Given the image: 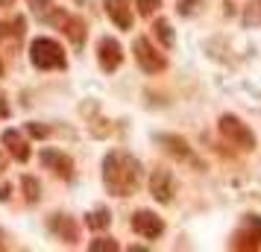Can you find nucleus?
I'll use <instances>...</instances> for the list:
<instances>
[{"instance_id":"nucleus-5","label":"nucleus","mask_w":261,"mask_h":252,"mask_svg":"<svg viewBox=\"0 0 261 252\" xmlns=\"http://www.w3.org/2000/svg\"><path fill=\"white\" fill-rule=\"evenodd\" d=\"M235 249H258L261 246V217L255 214H247L241 229L235 232Z\"/></svg>"},{"instance_id":"nucleus-15","label":"nucleus","mask_w":261,"mask_h":252,"mask_svg":"<svg viewBox=\"0 0 261 252\" xmlns=\"http://www.w3.org/2000/svg\"><path fill=\"white\" fill-rule=\"evenodd\" d=\"M50 229H53V232H56L65 243H73V240H76V226L71 223V217L56 214L53 220H50Z\"/></svg>"},{"instance_id":"nucleus-7","label":"nucleus","mask_w":261,"mask_h":252,"mask_svg":"<svg viewBox=\"0 0 261 252\" xmlns=\"http://www.w3.org/2000/svg\"><path fill=\"white\" fill-rule=\"evenodd\" d=\"M132 229L138 235H144L147 240H155V238H162V232H165V220L159 214H153V211H135Z\"/></svg>"},{"instance_id":"nucleus-1","label":"nucleus","mask_w":261,"mask_h":252,"mask_svg":"<svg viewBox=\"0 0 261 252\" xmlns=\"http://www.w3.org/2000/svg\"><path fill=\"white\" fill-rule=\"evenodd\" d=\"M103 182H106L109 193L132 197L141 185V164L126 153H109L103 161Z\"/></svg>"},{"instance_id":"nucleus-16","label":"nucleus","mask_w":261,"mask_h":252,"mask_svg":"<svg viewBox=\"0 0 261 252\" xmlns=\"http://www.w3.org/2000/svg\"><path fill=\"white\" fill-rule=\"evenodd\" d=\"M27 3H30L33 15H36L38 21H44V24L50 21V15H53V9H56V6H53L50 0H27Z\"/></svg>"},{"instance_id":"nucleus-13","label":"nucleus","mask_w":261,"mask_h":252,"mask_svg":"<svg viewBox=\"0 0 261 252\" xmlns=\"http://www.w3.org/2000/svg\"><path fill=\"white\" fill-rule=\"evenodd\" d=\"M159 141H162V144L167 147V153H173L176 158H182V161H194L197 167H202V161H197V156L191 153V147L185 144L182 138H176V135H162Z\"/></svg>"},{"instance_id":"nucleus-14","label":"nucleus","mask_w":261,"mask_h":252,"mask_svg":"<svg viewBox=\"0 0 261 252\" xmlns=\"http://www.w3.org/2000/svg\"><path fill=\"white\" fill-rule=\"evenodd\" d=\"M24 18H15V21H0V44H9V47H18V41L24 36Z\"/></svg>"},{"instance_id":"nucleus-27","label":"nucleus","mask_w":261,"mask_h":252,"mask_svg":"<svg viewBox=\"0 0 261 252\" xmlns=\"http://www.w3.org/2000/svg\"><path fill=\"white\" fill-rule=\"evenodd\" d=\"M0 73H3V59H0Z\"/></svg>"},{"instance_id":"nucleus-21","label":"nucleus","mask_w":261,"mask_h":252,"mask_svg":"<svg viewBox=\"0 0 261 252\" xmlns=\"http://www.w3.org/2000/svg\"><path fill=\"white\" fill-rule=\"evenodd\" d=\"M91 252H118L120 249V243H115L112 238H97L91 240V246H88Z\"/></svg>"},{"instance_id":"nucleus-19","label":"nucleus","mask_w":261,"mask_h":252,"mask_svg":"<svg viewBox=\"0 0 261 252\" xmlns=\"http://www.w3.org/2000/svg\"><path fill=\"white\" fill-rule=\"evenodd\" d=\"M261 24V0H252L244 12V26H258Z\"/></svg>"},{"instance_id":"nucleus-22","label":"nucleus","mask_w":261,"mask_h":252,"mask_svg":"<svg viewBox=\"0 0 261 252\" xmlns=\"http://www.w3.org/2000/svg\"><path fill=\"white\" fill-rule=\"evenodd\" d=\"M138 3V12L144 15V18H150V15L159 12V6H162V0H135Z\"/></svg>"},{"instance_id":"nucleus-12","label":"nucleus","mask_w":261,"mask_h":252,"mask_svg":"<svg viewBox=\"0 0 261 252\" xmlns=\"http://www.w3.org/2000/svg\"><path fill=\"white\" fill-rule=\"evenodd\" d=\"M3 147L12 153L15 161H27V158H30V147H27V141L21 138L18 129H6V132H3Z\"/></svg>"},{"instance_id":"nucleus-8","label":"nucleus","mask_w":261,"mask_h":252,"mask_svg":"<svg viewBox=\"0 0 261 252\" xmlns=\"http://www.w3.org/2000/svg\"><path fill=\"white\" fill-rule=\"evenodd\" d=\"M97 59H100V65H103V71H115L120 65V59H123V50H120V41L118 38H100V44H97Z\"/></svg>"},{"instance_id":"nucleus-3","label":"nucleus","mask_w":261,"mask_h":252,"mask_svg":"<svg viewBox=\"0 0 261 252\" xmlns=\"http://www.w3.org/2000/svg\"><path fill=\"white\" fill-rule=\"evenodd\" d=\"M220 135H223L226 141L238 144L241 150H252V147H255V135L249 132L238 118H232V115H223V118H220Z\"/></svg>"},{"instance_id":"nucleus-24","label":"nucleus","mask_w":261,"mask_h":252,"mask_svg":"<svg viewBox=\"0 0 261 252\" xmlns=\"http://www.w3.org/2000/svg\"><path fill=\"white\" fill-rule=\"evenodd\" d=\"M30 132L38 135V138H44V135H47V129H44V126H30Z\"/></svg>"},{"instance_id":"nucleus-11","label":"nucleus","mask_w":261,"mask_h":252,"mask_svg":"<svg viewBox=\"0 0 261 252\" xmlns=\"http://www.w3.org/2000/svg\"><path fill=\"white\" fill-rule=\"evenodd\" d=\"M106 12H109V18H112L115 26H120V30H129L132 26L129 0H106Z\"/></svg>"},{"instance_id":"nucleus-20","label":"nucleus","mask_w":261,"mask_h":252,"mask_svg":"<svg viewBox=\"0 0 261 252\" xmlns=\"http://www.w3.org/2000/svg\"><path fill=\"white\" fill-rule=\"evenodd\" d=\"M24 197L30 200V203H38V193H41V188H38V179L36 176H24Z\"/></svg>"},{"instance_id":"nucleus-2","label":"nucleus","mask_w":261,"mask_h":252,"mask_svg":"<svg viewBox=\"0 0 261 252\" xmlns=\"http://www.w3.org/2000/svg\"><path fill=\"white\" fill-rule=\"evenodd\" d=\"M30 59H33V65L41 68V71H62V68L68 65L62 44L53 41V38H47V36L33 38V44H30Z\"/></svg>"},{"instance_id":"nucleus-17","label":"nucleus","mask_w":261,"mask_h":252,"mask_svg":"<svg viewBox=\"0 0 261 252\" xmlns=\"http://www.w3.org/2000/svg\"><path fill=\"white\" fill-rule=\"evenodd\" d=\"M155 38H159V41H162V44H165V47H173V44H176V36H173V26L167 24V21H155Z\"/></svg>"},{"instance_id":"nucleus-28","label":"nucleus","mask_w":261,"mask_h":252,"mask_svg":"<svg viewBox=\"0 0 261 252\" xmlns=\"http://www.w3.org/2000/svg\"><path fill=\"white\" fill-rule=\"evenodd\" d=\"M76 3H83V0H76Z\"/></svg>"},{"instance_id":"nucleus-4","label":"nucleus","mask_w":261,"mask_h":252,"mask_svg":"<svg viewBox=\"0 0 261 252\" xmlns=\"http://www.w3.org/2000/svg\"><path fill=\"white\" fill-rule=\"evenodd\" d=\"M132 50H135V59H138V65H141L147 73H162L165 71V53H159V50L147 41V38H135V44H132Z\"/></svg>"},{"instance_id":"nucleus-26","label":"nucleus","mask_w":261,"mask_h":252,"mask_svg":"<svg viewBox=\"0 0 261 252\" xmlns=\"http://www.w3.org/2000/svg\"><path fill=\"white\" fill-rule=\"evenodd\" d=\"M15 0H0V6H12Z\"/></svg>"},{"instance_id":"nucleus-10","label":"nucleus","mask_w":261,"mask_h":252,"mask_svg":"<svg viewBox=\"0 0 261 252\" xmlns=\"http://www.w3.org/2000/svg\"><path fill=\"white\" fill-rule=\"evenodd\" d=\"M41 164H47L50 170H56L62 179H73V161L65 153H59V150H44L41 153Z\"/></svg>"},{"instance_id":"nucleus-25","label":"nucleus","mask_w":261,"mask_h":252,"mask_svg":"<svg viewBox=\"0 0 261 252\" xmlns=\"http://www.w3.org/2000/svg\"><path fill=\"white\" fill-rule=\"evenodd\" d=\"M6 197H9V185H6V182H0V200H6Z\"/></svg>"},{"instance_id":"nucleus-6","label":"nucleus","mask_w":261,"mask_h":252,"mask_svg":"<svg viewBox=\"0 0 261 252\" xmlns=\"http://www.w3.org/2000/svg\"><path fill=\"white\" fill-rule=\"evenodd\" d=\"M47 24H56L62 26V33L73 41V47H83L85 41V24L80 21V18H73V15H65L62 9H53V15H50Z\"/></svg>"},{"instance_id":"nucleus-18","label":"nucleus","mask_w":261,"mask_h":252,"mask_svg":"<svg viewBox=\"0 0 261 252\" xmlns=\"http://www.w3.org/2000/svg\"><path fill=\"white\" fill-rule=\"evenodd\" d=\"M85 223H88V229H94V232H100V229H106L109 223H112V217H109V208H97V211H91Z\"/></svg>"},{"instance_id":"nucleus-9","label":"nucleus","mask_w":261,"mask_h":252,"mask_svg":"<svg viewBox=\"0 0 261 252\" xmlns=\"http://www.w3.org/2000/svg\"><path fill=\"white\" fill-rule=\"evenodd\" d=\"M173 188H176V182H173V176L167 170H155L150 176V193L159 203H170L173 200Z\"/></svg>"},{"instance_id":"nucleus-23","label":"nucleus","mask_w":261,"mask_h":252,"mask_svg":"<svg viewBox=\"0 0 261 252\" xmlns=\"http://www.w3.org/2000/svg\"><path fill=\"white\" fill-rule=\"evenodd\" d=\"M197 6H200V0H182V3H179V15L197 12Z\"/></svg>"}]
</instances>
